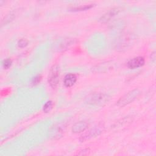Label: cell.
I'll return each mask as SVG.
<instances>
[{
    "mask_svg": "<svg viewBox=\"0 0 156 156\" xmlns=\"http://www.w3.org/2000/svg\"><path fill=\"white\" fill-rule=\"evenodd\" d=\"M110 98L105 93H95L88 96L86 99V103L95 107H103L108 103Z\"/></svg>",
    "mask_w": 156,
    "mask_h": 156,
    "instance_id": "cell-1",
    "label": "cell"
},
{
    "mask_svg": "<svg viewBox=\"0 0 156 156\" xmlns=\"http://www.w3.org/2000/svg\"><path fill=\"white\" fill-rule=\"evenodd\" d=\"M140 94L141 91L138 88L133 89L121 97L120 99L117 101L116 104L119 107H124L133 102Z\"/></svg>",
    "mask_w": 156,
    "mask_h": 156,
    "instance_id": "cell-2",
    "label": "cell"
},
{
    "mask_svg": "<svg viewBox=\"0 0 156 156\" xmlns=\"http://www.w3.org/2000/svg\"><path fill=\"white\" fill-rule=\"evenodd\" d=\"M59 66L57 65H54L51 67L48 75V83L52 88H55L57 87L59 83Z\"/></svg>",
    "mask_w": 156,
    "mask_h": 156,
    "instance_id": "cell-3",
    "label": "cell"
},
{
    "mask_svg": "<svg viewBox=\"0 0 156 156\" xmlns=\"http://www.w3.org/2000/svg\"><path fill=\"white\" fill-rule=\"evenodd\" d=\"M121 10H122V9L119 7L110 9L105 13H104L102 16H101V17L99 18V21L101 23H103L109 21L112 18H113L116 15H118L121 11Z\"/></svg>",
    "mask_w": 156,
    "mask_h": 156,
    "instance_id": "cell-4",
    "label": "cell"
},
{
    "mask_svg": "<svg viewBox=\"0 0 156 156\" xmlns=\"http://www.w3.org/2000/svg\"><path fill=\"white\" fill-rule=\"evenodd\" d=\"M145 60L143 57H136L130 59L127 62V66L129 68L134 69L143 66L144 65Z\"/></svg>",
    "mask_w": 156,
    "mask_h": 156,
    "instance_id": "cell-5",
    "label": "cell"
},
{
    "mask_svg": "<svg viewBox=\"0 0 156 156\" xmlns=\"http://www.w3.org/2000/svg\"><path fill=\"white\" fill-rule=\"evenodd\" d=\"M88 127L87 122L85 121H79L75 123L72 127V132L75 133H80L85 131Z\"/></svg>",
    "mask_w": 156,
    "mask_h": 156,
    "instance_id": "cell-6",
    "label": "cell"
},
{
    "mask_svg": "<svg viewBox=\"0 0 156 156\" xmlns=\"http://www.w3.org/2000/svg\"><path fill=\"white\" fill-rule=\"evenodd\" d=\"M77 80V77L74 74L70 73L66 74L63 80V83L66 87H71L74 85Z\"/></svg>",
    "mask_w": 156,
    "mask_h": 156,
    "instance_id": "cell-7",
    "label": "cell"
},
{
    "mask_svg": "<svg viewBox=\"0 0 156 156\" xmlns=\"http://www.w3.org/2000/svg\"><path fill=\"white\" fill-rule=\"evenodd\" d=\"M93 7V4H87V5H81L79 6L72 7L70 9V11L72 12H78V11H83L88 10Z\"/></svg>",
    "mask_w": 156,
    "mask_h": 156,
    "instance_id": "cell-8",
    "label": "cell"
},
{
    "mask_svg": "<svg viewBox=\"0 0 156 156\" xmlns=\"http://www.w3.org/2000/svg\"><path fill=\"white\" fill-rule=\"evenodd\" d=\"M101 132V130L100 129V127H96V128H94L93 129L91 130H90L88 133V135H87V138L88 137H91V136H96V135H98Z\"/></svg>",
    "mask_w": 156,
    "mask_h": 156,
    "instance_id": "cell-9",
    "label": "cell"
},
{
    "mask_svg": "<svg viewBox=\"0 0 156 156\" xmlns=\"http://www.w3.org/2000/svg\"><path fill=\"white\" fill-rule=\"evenodd\" d=\"M52 107H53L52 102L51 101H49L45 103V104L43 106V110L45 113H48L52 110Z\"/></svg>",
    "mask_w": 156,
    "mask_h": 156,
    "instance_id": "cell-10",
    "label": "cell"
},
{
    "mask_svg": "<svg viewBox=\"0 0 156 156\" xmlns=\"http://www.w3.org/2000/svg\"><path fill=\"white\" fill-rule=\"evenodd\" d=\"M28 44V41L25 38H22L20 40H19L18 43V45L20 48H24Z\"/></svg>",
    "mask_w": 156,
    "mask_h": 156,
    "instance_id": "cell-11",
    "label": "cell"
},
{
    "mask_svg": "<svg viewBox=\"0 0 156 156\" xmlns=\"http://www.w3.org/2000/svg\"><path fill=\"white\" fill-rule=\"evenodd\" d=\"M2 65L4 68H5V69L9 68L12 65V60L9 58H7V59L4 60V62H2Z\"/></svg>",
    "mask_w": 156,
    "mask_h": 156,
    "instance_id": "cell-12",
    "label": "cell"
},
{
    "mask_svg": "<svg viewBox=\"0 0 156 156\" xmlns=\"http://www.w3.org/2000/svg\"><path fill=\"white\" fill-rule=\"evenodd\" d=\"M40 80H41V77L40 76H37L34 77V79L32 80V83L33 85H35L38 84L40 82Z\"/></svg>",
    "mask_w": 156,
    "mask_h": 156,
    "instance_id": "cell-13",
    "label": "cell"
}]
</instances>
